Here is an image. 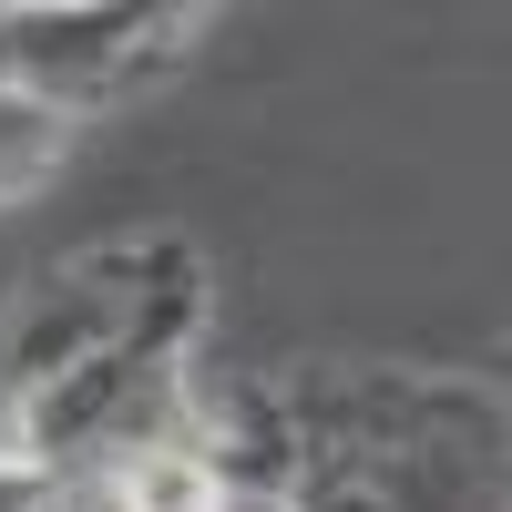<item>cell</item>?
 I'll return each instance as SVG.
<instances>
[{"mask_svg": "<svg viewBox=\"0 0 512 512\" xmlns=\"http://www.w3.org/2000/svg\"><path fill=\"white\" fill-rule=\"evenodd\" d=\"M267 420L287 472H338L390 512H512L502 390L472 369L318 359L267 379Z\"/></svg>", "mask_w": 512, "mask_h": 512, "instance_id": "6da1fadb", "label": "cell"}, {"mask_svg": "<svg viewBox=\"0 0 512 512\" xmlns=\"http://www.w3.org/2000/svg\"><path fill=\"white\" fill-rule=\"evenodd\" d=\"M205 308H216V277L185 236H103V246L62 256L21 297V318L0 328V400L103 359L144 328H205Z\"/></svg>", "mask_w": 512, "mask_h": 512, "instance_id": "7a4b0ae2", "label": "cell"}, {"mask_svg": "<svg viewBox=\"0 0 512 512\" xmlns=\"http://www.w3.org/2000/svg\"><path fill=\"white\" fill-rule=\"evenodd\" d=\"M205 41L195 0H0V93H31L72 123L154 93Z\"/></svg>", "mask_w": 512, "mask_h": 512, "instance_id": "3957f363", "label": "cell"}, {"mask_svg": "<svg viewBox=\"0 0 512 512\" xmlns=\"http://www.w3.org/2000/svg\"><path fill=\"white\" fill-rule=\"evenodd\" d=\"M72 134H82L72 113L31 103V93H0V205H21V195L52 185L62 164H72Z\"/></svg>", "mask_w": 512, "mask_h": 512, "instance_id": "277c9868", "label": "cell"}, {"mask_svg": "<svg viewBox=\"0 0 512 512\" xmlns=\"http://www.w3.org/2000/svg\"><path fill=\"white\" fill-rule=\"evenodd\" d=\"M62 492L41 482V472H21V461H0V512H52Z\"/></svg>", "mask_w": 512, "mask_h": 512, "instance_id": "5b68a950", "label": "cell"}, {"mask_svg": "<svg viewBox=\"0 0 512 512\" xmlns=\"http://www.w3.org/2000/svg\"><path fill=\"white\" fill-rule=\"evenodd\" d=\"M52 512H93V502H82V492H62V502H52Z\"/></svg>", "mask_w": 512, "mask_h": 512, "instance_id": "8992f818", "label": "cell"}]
</instances>
